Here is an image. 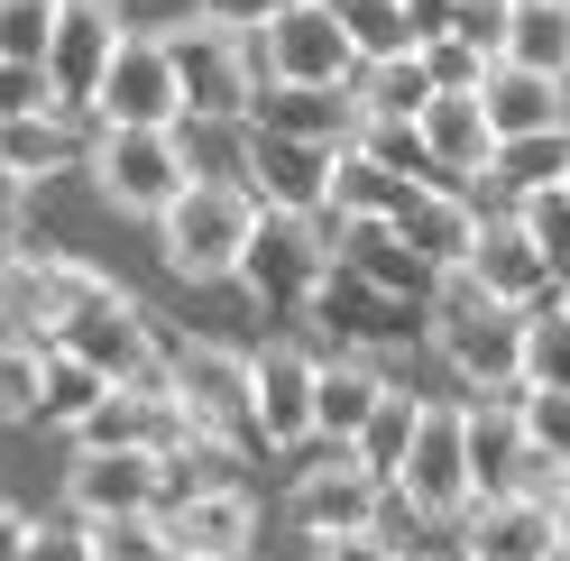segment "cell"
<instances>
[{
	"mask_svg": "<svg viewBox=\"0 0 570 561\" xmlns=\"http://www.w3.org/2000/svg\"><path fill=\"white\" fill-rule=\"evenodd\" d=\"M423 341L442 350V368L479 396H515L524 387V313L497 304L470 267H442L423 295Z\"/></svg>",
	"mask_w": 570,
	"mask_h": 561,
	"instance_id": "6da1fadb",
	"label": "cell"
},
{
	"mask_svg": "<svg viewBox=\"0 0 570 561\" xmlns=\"http://www.w3.org/2000/svg\"><path fill=\"white\" fill-rule=\"evenodd\" d=\"M65 276H75V304H65V323H56V350H75V360L92 377H111V387L175 396V377H166V323H148V313L129 304V286H111V276L83 267V258H65Z\"/></svg>",
	"mask_w": 570,
	"mask_h": 561,
	"instance_id": "7a4b0ae2",
	"label": "cell"
},
{
	"mask_svg": "<svg viewBox=\"0 0 570 561\" xmlns=\"http://www.w3.org/2000/svg\"><path fill=\"white\" fill-rule=\"evenodd\" d=\"M248 230H258V194L222 185V175H194V185L157 213V249H166V267L185 276V286H222L248 258Z\"/></svg>",
	"mask_w": 570,
	"mask_h": 561,
	"instance_id": "3957f363",
	"label": "cell"
},
{
	"mask_svg": "<svg viewBox=\"0 0 570 561\" xmlns=\"http://www.w3.org/2000/svg\"><path fill=\"white\" fill-rule=\"evenodd\" d=\"M166 56H175V75H185V111L194 120H248L258 111V38L248 28H222L212 10H194V19H175L166 28Z\"/></svg>",
	"mask_w": 570,
	"mask_h": 561,
	"instance_id": "277c9868",
	"label": "cell"
},
{
	"mask_svg": "<svg viewBox=\"0 0 570 561\" xmlns=\"http://www.w3.org/2000/svg\"><path fill=\"white\" fill-rule=\"evenodd\" d=\"M386 488H396V506L414 524H460L470 515L479 506V488H470V405H423Z\"/></svg>",
	"mask_w": 570,
	"mask_h": 561,
	"instance_id": "5b68a950",
	"label": "cell"
},
{
	"mask_svg": "<svg viewBox=\"0 0 570 561\" xmlns=\"http://www.w3.org/2000/svg\"><path fill=\"white\" fill-rule=\"evenodd\" d=\"M83 166H92V194L111 203V213H129V222H157L166 203L194 185V157H185L175 129H101Z\"/></svg>",
	"mask_w": 570,
	"mask_h": 561,
	"instance_id": "8992f818",
	"label": "cell"
},
{
	"mask_svg": "<svg viewBox=\"0 0 570 561\" xmlns=\"http://www.w3.org/2000/svg\"><path fill=\"white\" fill-rule=\"evenodd\" d=\"M332 213H276V203H258V230H248V258H239V286L258 295L267 313H304L313 276L332 267Z\"/></svg>",
	"mask_w": 570,
	"mask_h": 561,
	"instance_id": "52a82bcc",
	"label": "cell"
},
{
	"mask_svg": "<svg viewBox=\"0 0 570 561\" xmlns=\"http://www.w3.org/2000/svg\"><path fill=\"white\" fill-rule=\"evenodd\" d=\"M166 377H175V405H185L194 433H222V442H258V396H248V360L222 341H166Z\"/></svg>",
	"mask_w": 570,
	"mask_h": 561,
	"instance_id": "ba28073f",
	"label": "cell"
},
{
	"mask_svg": "<svg viewBox=\"0 0 570 561\" xmlns=\"http://www.w3.org/2000/svg\"><path fill=\"white\" fill-rule=\"evenodd\" d=\"M92 111H101V129H175V120H194L185 111V75H175V56H166V28H148V38L129 28L120 38Z\"/></svg>",
	"mask_w": 570,
	"mask_h": 561,
	"instance_id": "9c48e42d",
	"label": "cell"
},
{
	"mask_svg": "<svg viewBox=\"0 0 570 561\" xmlns=\"http://www.w3.org/2000/svg\"><path fill=\"white\" fill-rule=\"evenodd\" d=\"M258 65H267V83H350L360 38H350V19L332 0H295V10H276L258 28Z\"/></svg>",
	"mask_w": 570,
	"mask_h": 561,
	"instance_id": "30bf717a",
	"label": "cell"
},
{
	"mask_svg": "<svg viewBox=\"0 0 570 561\" xmlns=\"http://www.w3.org/2000/svg\"><path fill=\"white\" fill-rule=\"evenodd\" d=\"M157 498H166V451H148V442H75V461H65V506L83 524L157 515Z\"/></svg>",
	"mask_w": 570,
	"mask_h": 561,
	"instance_id": "8fae6325",
	"label": "cell"
},
{
	"mask_svg": "<svg viewBox=\"0 0 570 561\" xmlns=\"http://www.w3.org/2000/svg\"><path fill=\"white\" fill-rule=\"evenodd\" d=\"M239 157H248V194L276 213H332V157L323 138H285L267 120H239Z\"/></svg>",
	"mask_w": 570,
	"mask_h": 561,
	"instance_id": "7c38bea8",
	"label": "cell"
},
{
	"mask_svg": "<svg viewBox=\"0 0 570 561\" xmlns=\"http://www.w3.org/2000/svg\"><path fill=\"white\" fill-rule=\"evenodd\" d=\"M120 38H129L120 0H65V10H56V38H47V75H56V101L92 111V92H101V75H111Z\"/></svg>",
	"mask_w": 570,
	"mask_h": 561,
	"instance_id": "4fadbf2b",
	"label": "cell"
},
{
	"mask_svg": "<svg viewBox=\"0 0 570 561\" xmlns=\"http://www.w3.org/2000/svg\"><path fill=\"white\" fill-rule=\"evenodd\" d=\"M470 534H460V552L470 561H570V524L552 498H533V488H515V498H488L460 515Z\"/></svg>",
	"mask_w": 570,
	"mask_h": 561,
	"instance_id": "5bb4252c",
	"label": "cell"
},
{
	"mask_svg": "<svg viewBox=\"0 0 570 561\" xmlns=\"http://www.w3.org/2000/svg\"><path fill=\"white\" fill-rule=\"evenodd\" d=\"M313 350L267 341L248 350V396H258V451H304L313 442Z\"/></svg>",
	"mask_w": 570,
	"mask_h": 561,
	"instance_id": "9a60e30c",
	"label": "cell"
},
{
	"mask_svg": "<svg viewBox=\"0 0 570 561\" xmlns=\"http://www.w3.org/2000/svg\"><path fill=\"white\" fill-rule=\"evenodd\" d=\"M414 138H423V157H433L442 185H488V166H497V120H488L479 92H433V101L414 111Z\"/></svg>",
	"mask_w": 570,
	"mask_h": 561,
	"instance_id": "2e32d148",
	"label": "cell"
},
{
	"mask_svg": "<svg viewBox=\"0 0 570 561\" xmlns=\"http://www.w3.org/2000/svg\"><path fill=\"white\" fill-rule=\"evenodd\" d=\"M332 461L313 470V479H295V524L304 534H350V524H386V498L396 488L386 479H368L360 470V451H341V442H323Z\"/></svg>",
	"mask_w": 570,
	"mask_h": 561,
	"instance_id": "e0dca14e",
	"label": "cell"
},
{
	"mask_svg": "<svg viewBox=\"0 0 570 561\" xmlns=\"http://www.w3.org/2000/svg\"><path fill=\"white\" fill-rule=\"evenodd\" d=\"M460 267H470V276H479V286H488L497 304H515V313H533L543 295H561L552 258H543V249L524 239V222H515V213H488V222H479V239H470V258H460Z\"/></svg>",
	"mask_w": 570,
	"mask_h": 561,
	"instance_id": "ac0fdd59",
	"label": "cell"
},
{
	"mask_svg": "<svg viewBox=\"0 0 570 561\" xmlns=\"http://www.w3.org/2000/svg\"><path fill=\"white\" fill-rule=\"evenodd\" d=\"M332 258L350 276H368L377 295H396V304H423V295H433V276H442L396 222H332Z\"/></svg>",
	"mask_w": 570,
	"mask_h": 561,
	"instance_id": "d6986e66",
	"label": "cell"
},
{
	"mask_svg": "<svg viewBox=\"0 0 570 561\" xmlns=\"http://www.w3.org/2000/svg\"><path fill=\"white\" fill-rule=\"evenodd\" d=\"M65 304H75V276H65V249H38V239H19V249L0 258V332L56 341Z\"/></svg>",
	"mask_w": 570,
	"mask_h": 561,
	"instance_id": "ffe728a7",
	"label": "cell"
},
{
	"mask_svg": "<svg viewBox=\"0 0 570 561\" xmlns=\"http://www.w3.org/2000/svg\"><path fill=\"white\" fill-rule=\"evenodd\" d=\"M386 405V360L377 350H332L323 368H313V442H360L368 414Z\"/></svg>",
	"mask_w": 570,
	"mask_h": 561,
	"instance_id": "44dd1931",
	"label": "cell"
},
{
	"mask_svg": "<svg viewBox=\"0 0 570 561\" xmlns=\"http://www.w3.org/2000/svg\"><path fill=\"white\" fill-rule=\"evenodd\" d=\"M166 543L175 552H222V561H248V543H258V498L230 479V488H194V498L157 506Z\"/></svg>",
	"mask_w": 570,
	"mask_h": 561,
	"instance_id": "7402d4cb",
	"label": "cell"
},
{
	"mask_svg": "<svg viewBox=\"0 0 570 561\" xmlns=\"http://www.w3.org/2000/svg\"><path fill=\"white\" fill-rule=\"evenodd\" d=\"M304 323H313V332H332L341 350H377L386 332L405 323V304H396V295H377L368 276H350V267L332 258L323 276H313V295H304Z\"/></svg>",
	"mask_w": 570,
	"mask_h": 561,
	"instance_id": "603a6c76",
	"label": "cell"
},
{
	"mask_svg": "<svg viewBox=\"0 0 570 561\" xmlns=\"http://www.w3.org/2000/svg\"><path fill=\"white\" fill-rule=\"evenodd\" d=\"M75 157H92L75 101H47V111H10L0 120V166H10L19 185H47V175H65Z\"/></svg>",
	"mask_w": 570,
	"mask_h": 561,
	"instance_id": "cb8c5ba5",
	"label": "cell"
},
{
	"mask_svg": "<svg viewBox=\"0 0 570 561\" xmlns=\"http://www.w3.org/2000/svg\"><path fill=\"white\" fill-rule=\"evenodd\" d=\"M248 120H267L285 138H323V148H350V138L368 129V111H360V92H350V83H267Z\"/></svg>",
	"mask_w": 570,
	"mask_h": 561,
	"instance_id": "d4e9b609",
	"label": "cell"
},
{
	"mask_svg": "<svg viewBox=\"0 0 570 561\" xmlns=\"http://www.w3.org/2000/svg\"><path fill=\"white\" fill-rule=\"evenodd\" d=\"M414 194H423V175H405L396 157H377L368 138H350V148L332 157V222H396Z\"/></svg>",
	"mask_w": 570,
	"mask_h": 561,
	"instance_id": "484cf974",
	"label": "cell"
},
{
	"mask_svg": "<svg viewBox=\"0 0 570 561\" xmlns=\"http://www.w3.org/2000/svg\"><path fill=\"white\" fill-rule=\"evenodd\" d=\"M479 101H488L497 138H524V129H561V120H570V75H533V65L497 56V65H488V83H479Z\"/></svg>",
	"mask_w": 570,
	"mask_h": 561,
	"instance_id": "4316f807",
	"label": "cell"
},
{
	"mask_svg": "<svg viewBox=\"0 0 570 561\" xmlns=\"http://www.w3.org/2000/svg\"><path fill=\"white\" fill-rule=\"evenodd\" d=\"M515 396L470 405V488H479V506L488 498H515V479H524V414H515Z\"/></svg>",
	"mask_w": 570,
	"mask_h": 561,
	"instance_id": "83f0119b",
	"label": "cell"
},
{
	"mask_svg": "<svg viewBox=\"0 0 570 561\" xmlns=\"http://www.w3.org/2000/svg\"><path fill=\"white\" fill-rule=\"evenodd\" d=\"M479 203H470V185H423L414 203H405V213H396V230L414 239V249L423 258H433V267H460V258H470V239H479Z\"/></svg>",
	"mask_w": 570,
	"mask_h": 561,
	"instance_id": "f1b7e54d",
	"label": "cell"
},
{
	"mask_svg": "<svg viewBox=\"0 0 570 561\" xmlns=\"http://www.w3.org/2000/svg\"><path fill=\"white\" fill-rule=\"evenodd\" d=\"M350 92H360L368 120H414L423 101H433V65H423V47H405V56H368L360 75H350Z\"/></svg>",
	"mask_w": 570,
	"mask_h": 561,
	"instance_id": "f546056e",
	"label": "cell"
},
{
	"mask_svg": "<svg viewBox=\"0 0 570 561\" xmlns=\"http://www.w3.org/2000/svg\"><path fill=\"white\" fill-rule=\"evenodd\" d=\"M488 185H507V203H515V194H533V185H570V120H561V129L497 138V166H488Z\"/></svg>",
	"mask_w": 570,
	"mask_h": 561,
	"instance_id": "4dcf8cb0",
	"label": "cell"
},
{
	"mask_svg": "<svg viewBox=\"0 0 570 561\" xmlns=\"http://www.w3.org/2000/svg\"><path fill=\"white\" fill-rule=\"evenodd\" d=\"M47 368H56L47 341L0 332V424H38V414H47Z\"/></svg>",
	"mask_w": 570,
	"mask_h": 561,
	"instance_id": "1f68e13d",
	"label": "cell"
},
{
	"mask_svg": "<svg viewBox=\"0 0 570 561\" xmlns=\"http://www.w3.org/2000/svg\"><path fill=\"white\" fill-rule=\"evenodd\" d=\"M507 56L533 65V75H570V0H515Z\"/></svg>",
	"mask_w": 570,
	"mask_h": 561,
	"instance_id": "d6a6232c",
	"label": "cell"
},
{
	"mask_svg": "<svg viewBox=\"0 0 570 561\" xmlns=\"http://www.w3.org/2000/svg\"><path fill=\"white\" fill-rule=\"evenodd\" d=\"M332 10L350 19V38H360V65H368V56H405V47H423L414 0H332Z\"/></svg>",
	"mask_w": 570,
	"mask_h": 561,
	"instance_id": "836d02e7",
	"label": "cell"
},
{
	"mask_svg": "<svg viewBox=\"0 0 570 561\" xmlns=\"http://www.w3.org/2000/svg\"><path fill=\"white\" fill-rule=\"evenodd\" d=\"M414 414H423V396H405V387H386V405L368 414V433L350 442V451H360V470H368V479H396V461H405V442H414Z\"/></svg>",
	"mask_w": 570,
	"mask_h": 561,
	"instance_id": "e575fe53",
	"label": "cell"
},
{
	"mask_svg": "<svg viewBox=\"0 0 570 561\" xmlns=\"http://www.w3.org/2000/svg\"><path fill=\"white\" fill-rule=\"evenodd\" d=\"M524 387H570V313H561V295L524 313Z\"/></svg>",
	"mask_w": 570,
	"mask_h": 561,
	"instance_id": "d590c367",
	"label": "cell"
},
{
	"mask_svg": "<svg viewBox=\"0 0 570 561\" xmlns=\"http://www.w3.org/2000/svg\"><path fill=\"white\" fill-rule=\"evenodd\" d=\"M507 213L524 222V239L552 258V276H570V185H533V194H515Z\"/></svg>",
	"mask_w": 570,
	"mask_h": 561,
	"instance_id": "8d00e7d4",
	"label": "cell"
},
{
	"mask_svg": "<svg viewBox=\"0 0 570 561\" xmlns=\"http://www.w3.org/2000/svg\"><path fill=\"white\" fill-rule=\"evenodd\" d=\"M83 543H92V561H166V552H175L157 515H92Z\"/></svg>",
	"mask_w": 570,
	"mask_h": 561,
	"instance_id": "74e56055",
	"label": "cell"
},
{
	"mask_svg": "<svg viewBox=\"0 0 570 561\" xmlns=\"http://www.w3.org/2000/svg\"><path fill=\"white\" fill-rule=\"evenodd\" d=\"M56 10L65 0H0V65H47Z\"/></svg>",
	"mask_w": 570,
	"mask_h": 561,
	"instance_id": "f35d334b",
	"label": "cell"
},
{
	"mask_svg": "<svg viewBox=\"0 0 570 561\" xmlns=\"http://www.w3.org/2000/svg\"><path fill=\"white\" fill-rule=\"evenodd\" d=\"M47 350H56V341H47ZM101 387H111V377H92L75 350H56V368H47V424H65V433H75L83 414L101 405Z\"/></svg>",
	"mask_w": 570,
	"mask_h": 561,
	"instance_id": "ab89813d",
	"label": "cell"
},
{
	"mask_svg": "<svg viewBox=\"0 0 570 561\" xmlns=\"http://www.w3.org/2000/svg\"><path fill=\"white\" fill-rule=\"evenodd\" d=\"M515 414H524V451H543V461L570 470V387H524Z\"/></svg>",
	"mask_w": 570,
	"mask_h": 561,
	"instance_id": "60d3db41",
	"label": "cell"
},
{
	"mask_svg": "<svg viewBox=\"0 0 570 561\" xmlns=\"http://www.w3.org/2000/svg\"><path fill=\"white\" fill-rule=\"evenodd\" d=\"M423 65H433V92H479L497 56H479L470 38H451V28H433V38H423Z\"/></svg>",
	"mask_w": 570,
	"mask_h": 561,
	"instance_id": "b9f144b4",
	"label": "cell"
},
{
	"mask_svg": "<svg viewBox=\"0 0 570 561\" xmlns=\"http://www.w3.org/2000/svg\"><path fill=\"white\" fill-rule=\"evenodd\" d=\"M451 38H470L479 56H507V38H515V0H451Z\"/></svg>",
	"mask_w": 570,
	"mask_h": 561,
	"instance_id": "7bdbcfd3",
	"label": "cell"
},
{
	"mask_svg": "<svg viewBox=\"0 0 570 561\" xmlns=\"http://www.w3.org/2000/svg\"><path fill=\"white\" fill-rule=\"evenodd\" d=\"M313 561H414L386 543V524H350V534H313Z\"/></svg>",
	"mask_w": 570,
	"mask_h": 561,
	"instance_id": "ee69618b",
	"label": "cell"
},
{
	"mask_svg": "<svg viewBox=\"0 0 570 561\" xmlns=\"http://www.w3.org/2000/svg\"><path fill=\"white\" fill-rule=\"evenodd\" d=\"M47 101H56L47 65H0V120H10V111H47Z\"/></svg>",
	"mask_w": 570,
	"mask_h": 561,
	"instance_id": "f6af8a7d",
	"label": "cell"
},
{
	"mask_svg": "<svg viewBox=\"0 0 570 561\" xmlns=\"http://www.w3.org/2000/svg\"><path fill=\"white\" fill-rule=\"evenodd\" d=\"M194 10H212L222 28H248V38H258V28H267L276 10H295V0H194Z\"/></svg>",
	"mask_w": 570,
	"mask_h": 561,
	"instance_id": "bcb514c9",
	"label": "cell"
},
{
	"mask_svg": "<svg viewBox=\"0 0 570 561\" xmlns=\"http://www.w3.org/2000/svg\"><path fill=\"white\" fill-rule=\"evenodd\" d=\"M28 561H92V543H83V515H75V524H38Z\"/></svg>",
	"mask_w": 570,
	"mask_h": 561,
	"instance_id": "7dc6e473",
	"label": "cell"
},
{
	"mask_svg": "<svg viewBox=\"0 0 570 561\" xmlns=\"http://www.w3.org/2000/svg\"><path fill=\"white\" fill-rule=\"evenodd\" d=\"M19 222H28V185H19L10 166H0V258L19 249Z\"/></svg>",
	"mask_w": 570,
	"mask_h": 561,
	"instance_id": "c3c4849f",
	"label": "cell"
},
{
	"mask_svg": "<svg viewBox=\"0 0 570 561\" xmlns=\"http://www.w3.org/2000/svg\"><path fill=\"white\" fill-rule=\"evenodd\" d=\"M28 543H38V515L0 498V561H28Z\"/></svg>",
	"mask_w": 570,
	"mask_h": 561,
	"instance_id": "681fc988",
	"label": "cell"
},
{
	"mask_svg": "<svg viewBox=\"0 0 570 561\" xmlns=\"http://www.w3.org/2000/svg\"><path fill=\"white\" fill-rule=\"evenodd\" d=\"M414 19H423V38H433V28L451 19V0H414Z\"/></svg>",
	"mask_w": 570,
	"mask_h": 561,
	"instance_id": "f907efd6",
	"label": "cell"
},
{
	"mask_svg": "<svg viewBox=\"0 0 570 561\" xmlns=\"http://www.w3.org/2000/svg\"><path fill=\"white\" fill-rule=\"evenodd\" d=\"M552 506H561V524H570V479H561V498H552Z\"/></svg>",
	"mask_w": 570,
	"mask_h": 561,
	"instance_id": "816d5d0a",
	"label": "cell"
},
{
	"mask_svg": "<svg viewBox=\"0 0 570 561\" xmlns=\"http://www.w3.org/2000/svg\"><path fill=\"white\" fill-rule=\"evenodd\" d=\"M175 561H222V552H175Z\"/></svg>",
	"mask_w": 570,
	"mask_h": 561,
	"instance_id": "f5cc1de1",
	"label": "cell"
},
{
	"mask_svg": "<svg viewBox=\"0 0 570 561\" xmlns=\"http://www.w3.org/2000/svg\"><path fill=\"white\" fill-rule=\"evenodd\" d=\"M561 313H570V276H561Z\"/></svg>",
	"mask_w": 570,
	"mask_h": 561,
	"instance_id": "db71d44e",
	"label": "cell"
},
{
	"mask_svg": "<svg viewBox=\"0 0 570 561\" xmlns=\"http://www.w3.org/2000/svg\"><path fill=\"white\" fill-rule=\"evenodd\" d=\"M460 561H470V552H460Z\"/></svg>",
	"mask_w": 570,
	"mask_h": 561,
	"instance_id": "11a10c76",
	"label": "cell"
}]
</instances>
